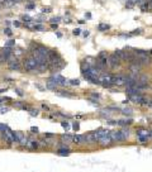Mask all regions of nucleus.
<instances>
[{
  "label": "nucleus",
  "instance_id": "473e14b6",
  "mask_svg": "<svg viewBox=\"0 0 152 172\" xmlns=\"http://www.w3.org/2000/svg\"><path fill=\"white\" fill-rule=\"evenodd\" d=\"M33 29H34V30H45V27H43L42 24H34Z\"/></svg>",
  "mask_w": 152,
  "mask_h": 172
},
{
  "label": "nucleus",
  "instance_id": "49530a36",
  "mask_svg": "<svg viewBox=\"0 0 152 172\" xmlns=\"http://www.w3.org/2000/svg\"><path fill=\"white\" fill-rule=\"evenodd\" d=\"M51 12V8L50 7H47V8H43L42 9V13H50Z\"/></svg>",
  "mask_w": 152,
  "mask_h": 172
},
{
  "label": "nucleus",
  "instance_id": "09e8293b",
  "mask_svg": "<svg viewBox=\"0 0 152 172\" xmlns=\"http://www.w3.org/2000/svg\"><path fill=\"white\" fill-rule=\"evenodd\" d=\"M36 8V4H28L27 5V9H34Z\"/></svg>",
  "mask_w": 152,
  "mask_h": 172
},
{
  "label": "nucleus",
  "instance_id": "864d4df0",
  "mask_svg": "<svg viewBox=\"0 0 152 172\" xmlns=\"http://www.w3.org/2000/svg\"><path fill=\"white\" fill-rule=\"evenodd\" d=\"M45 137H47V138H52V137H55V134H52V133H46Z\"/></svg>",
  "mask_w": 152,
  "mask_h": 172
},
{
  "label": "nucleus",
  "instance_id": "4c0bfd02",
  "mask_svg": "<svg viewBox=\"0 0 152 172\" xmlns=\"http://www.w3.org/2000/svg\"><path fill=\"white\" fill-rule=\"evenodd\" d=\"M61 125H62V128H63V129H66V130H69V129H70V124H69V122H62V123H61Z\"/></svg>",
  "mask_w": 152,
  "mask_h": 172
},
{
  "label": "nucleus",
  "instance_id": "c03bdc74",
  "mask_svg": "<svg viewBox=\"0 0 152 172\" xmlns=\"http://www.w3.org/2000/svg\"><path fill=\"white\" fill-rule=\"evenodd\" d=\"M8 129V125H5V124H0V132H4V130H7Z\"/></svg>",
  "mask_w": 152,
  "mask_h": 172
},
{
  "label": "nucleus",
  "instance_id": "7ed1b4c3",
  "mask_svg": "<svg viewBox=\"0 0 152 172\" xmlns=\"http://www.w3.org/2000/svg\"><path fill=\"white\" fill-rule=\"evenodd\" d=\"M98 144H99L100 147H103V148L112 146V144H113V139H112V137H110V134H109V136H104V137L99 138V141H98Z\"/></svg>",
  "mask_w": 152,
  "mask_h": 172
},
{
  "label": "nucleus",
  "instance_id": "f03ea898",
  "mask_svg": "<svg viewBox=\"0 0 152 172\" xmlns=\"http://www.w3.org/2000/svg\"><path fill=\"white\" fill-rule=\"evenodd\" d=\"M121 62H122V60L119 57H117L115 55H110V56H108V66H109L110 68H115V67H118L119 64H121Z\"/></svg>",
  "mask_w": 152,
  "mask_h": 172
},
{
  "label": "nucleus",
  "instance_id": "ddd939ff",
  "mask_svg": "<svg viewBox=\"0 0 152 172\" xmlns=\"http://www.w3.org/2000/svg\"><path fill=\"white\" fill-rule=\"evenodd\" d=\"M12 55H13V50H12L10 47H4V48H3V56L7 58V61L9 60Z\"/></svg>",
  "mask_w": 152,
  "mask_h": 172
},
{
  "label": "nucleus",
  "instance_id": "a211bd4d",
  "mask_svg": "<svg viewBox=\"0 0 152 172\" xmlns=\"http://www.w3.org/2000/svg\"><path fill=\"white\" fill-rule=\"evenodd\" d=\"M14 134H15V143H19L25 137L23 132H14Z\"/></svg>",
  "mask_w": 152,
  "mask_h": 172
},
{
  "label": "nucleus",
  "instance_id": "9d476101",
  "mask_svg": "<svg viewBox=\"0 0 152 172\" xmlns=\"http://www.w3.org/2000/svg\"><path fill=\"white\" fill-rule=\"evenodd\" d=\"M60 58H61V56L56 51H50V53H48V62H56Z\"/></svg>",
  "mask_w": 152,
  "mask_h": 172
},
{
  "label": "nucleus",
  "instance_id": "5701e85b",
  "mask_svg": "<svg viewBox=\"0 0 152 172\" xmlns=\"http://www.w3.org/2000/svg\"><path fill=\"white\" fill-rule=\"evenodd\" d=\"M61 139H62V142H72V136H70V134H62Z\"/></svg>",
  "mask_w": 152,
  "mask_h": 172
},
{
  "label": "nucleus",
  "instance_id": "58836bf2",
  "mask_svg": "<svg viewBox=\"0 0 152 172\" xmlns=\"http://www.w3.org/2000/svg\"><path fill=\"white\" fill-rule=\"evenodd\" d=\"M90 98H94V99H98V100H99V99H100V94H98V93H91V94H90Z\"/></svg>",
  "mask_w": 152,
  "mask_h": 172
},
{
  "label": "nucleus",
  "instance_id": "20e7f679",
  "mask_svg": "<svg viewBox=\"0 0 152 172\" xmlns=\"http://www.w3.org/2000/svg\"><path fill=\"white\" fill-rule=\"evenodd\" d=\"M8 62H9V68L12 70V71H20L22 64H20V62L18 61L17 57L13 58V60H9Z\"/></svg>",
  "mask_w": 152,
  "mask_h": 172
},
{
  "label": "nucleus",
  "instance_id": "6ab92c4d",
  "mask_svg": "<svg viewBox=\"0 0 152 172\" xmlns=\"http://www.w3.org/2000/svg\"><path fill=\"white\" fill-rule=\"evenodd\" d=\"M134 55H137L138 57H141V56H148V55H150V51H145V50H136V51H134Z\"/></svg>",
  "mask_w": 152,
  "mask_h": 172
},
{
  "label": "nucleus",
  "instance_id": "f704fd0d",
  "mask_svg": "<svg viewBox=\"0 0 152 172\" xmlns=\"http://www.w3.org/2000/svg\"><path fill=\"white\" fill-rule=\"evenodd\" d=\"M72 129H74V130L77 132L79 129H80V123H79V122H75L74 124H72Z\"/></svg>",
  "mask_w": 152,
  "mask_h": 172
},
{
  "label": "nucleus",
  "instance_id": "c9c22d12",
  "mask_svg": "<svg viewBox=\"0 0 152 172\" xmlns=\"http://www.w3.org/2000/svg\"><path fill=\"white\" fill-rule=\"evenodd\" d=\"M101 86H103V87H105V89H110L112 86H114V85L110 84V82H101Z\"/></svg>",
  "mask_w": 152,
  "mask_h": 172
},
{
  "label": "nucleus",
  "instance_id": "393cba45",
  "mask_svg": "<svg viewBox=\"0 0 152 172\" xmlns=\"http://www.w3.org/2000/svg\"><path fill=\"white\" fill-rule=\"evenodd\" d=\"M122 136H123V138H124V141H127V139L129 138V134H131V133H129V129H126V128H124V129H122Z\"/></svg>",
  "mask_w": 152,
  "mask_h": 172
},
{
  "label": "nucleus",
  "instance_id": "4468645a",
  "mask_svg": "<svg viewBox=\"0 0 152 172\" xmlns=\"http://www.w3.org/2000/svg\"><path fill=\"white\" fill-rule=\"evenodd\" d=\"M132 123H133L132 119H121V120H117V125L127 127V125H131Z\"/></svg>",
  "mask_w": 152,
  "mask_h": 172
},
{
  "label": "nucleus",
  "instance_id": "9b49d317",
  "mask_svg": "<svg viewBox=\"0 0 152 172\" xmlns=\"http://www.w3.org/2000/svg\"><path fill=\"white\" fill-rule=\"evenodd\" d=\"M72 142L75 144H77V146H80V144H84V143H86L85 142V136H80V134H77V136H74L72 137Z\"/></svg>",
  "mask_w": 152,
  "mask_h": 172
},
{
  "label": "nucleus",
  "instance_id": "1a4fd4ad",
  "mask_svg": "<svg viewBox=\"0 0 152 172\" xmlns=\"http://www.w3.org/2000/svg\"><path fill=\"white\" fill-rule=\"evenodd\" d=\"M94 133H95V136H96V138H98V141H99V138L104 137V136H109V134H110V130H108V129H104V128H99V129H96Z\"/></svg>",
  "mask_w": 152,
  "mask_h": 172
},
{
  "label": "nucleus",
  "instance_id": "2f4dec72",
  "mask_svg": "<svg viewBox=\"0 0 152 172\" xmlns=\"http://www.w3.org/2000/svg\"><path fill=\"white\" fill-rule=\"evenodd\" d=\"M134 1H132V0H127V3H126V7L128 8V9H131V8H133L134 7Z\"/></svg>",
  "mask_w": 152,
  "mask_h": 172
},
{
  "label": "nucleus",
  "instance_id": "c756f323",
  "mask_svg": "<svg viewBox=\"0 0 152 172\" xmlns=\"http://www.w3.org/2000/svg\"><path fill=\"white\" fill-rule=\"evenodd\" d=\"M69 84L72 85V86H79V85H80V81H79L77 79H74V80H70Z\"/></svg>",
  "mask_w": 152,
  "mask_h": 172
},
{
  "label": "nucleus",
  "instance_id": "6e6d98bb",
  "mask_svg": "<svg viewBox=\"0 0 152 172\" xmlns=\"http://www.w3.org/2000/svg\"><path fill=\"white\" fill-rule=\"evenodd\" d=\"M42 109H45V110H50V106L46 105V104H42Z\"/></svg>",
  "mask_w": 152,
  "mask_h": 172
},
{
  "label": "nucleus",
  "instance_id": "37998d69",
  "mask_svg": "<svg viewBox=\"0 0 152 172\" xmlns=\"http://www.w3.org/2000/svg\"><path fill=\"white\" fill-rule=\"evenodd\" d=\"M60 19H61L60 17H55V18H52L50 22H51V23H58V22H60Z\"/></svg>",
  "mask_w": 152,
  "mask_h": 172
},
{
  "label": "nucleus",
  "instance_id": "dca6fc26",
  "mask_svg": "<svg viewBox=\"0 0 152 172\" xmlns=\"http://www.w3.org/2000/svg\"><path fill=\"white\" fill-rule=\"evenodd\" d=\"M57 154H58V156H69V154H70V148L66 147V146H65L63 148H60V149L57 150Z\"/></svg>",
  "mask_w": 152,
  "mask_h": 172
},
{
  "label": "nucleus",
  "instance_id": "bb28decb",
  "mask_svg": "<svg viewBox=\"0 0 152 172\" xmlns=\"http://www.w3.org/2000/svg\"><path fill=\"white\" fill-rule=\"evenodd\" d=\"M122 113L124 115H132L133 114V110L131 109V108H124V109L122 110Z\"/></svg>",
  "mask_w": 152,
  "mask_h": 172
},
{
  "label": "nucleus",
  "instance_id": "680f3d73",
  "mask_svg": "<svg viewBox=\"0 0 152 172\" xmlns=\"http://www.w3.org/2000/svg\"><path fill=\"white\" fill-rule=\"evenodd\" d=\"M147 1H150V0H147Z\"/></svg>",
  "mask_w": 152,
  "mask_h": 172
},
{
  "label": "nucleus",
  "instance_id": "a878e982",
  "mask_svg": "<svg viewBox=\"0 0 152 172\" xmlns=\"http://www.w3.org/2000/svg\"><path fill=\"white\" fill-rule=\"evenodd\" d=\"M114 55H115L117 57H119V58H121V60H123V58H124V51L115 50V51H114Z\"/></svg>",
  "mask_w": 152,
  "mask_h": 172
},
{
  "label": "nucleus",
  "instance_id": "f257e3e1",
  "mask_svg": "<svg viewBox=\"0 0 152 172\" xmlns=\"http://www.w3.org/2000/svg\"><path fill=\"white\" fill-rule=\"evenodd\" d=\"M38 64H39V62H38V60L34 57V56H31V57H27L24 62H23V67L27 72L29 71H33V70H37Z\"/></svg>",
  "mask_w": 152,
  "mask_h": 172
},
{
  "label": "nucleus",
  "instance_id": "5fc2aeb1",
  "mask_svg": "<svg viewBox=\"0 0 152 172\" xmlns=\"http://www.w3.org/2000/svg\"><path fill=\"white\" fill-rule=\"evenodd\" d=\"M8 108H1V111H0V113H1V114H5V113H8Z\"/></svg>",
  "mask_w": 152,
  "mask_h": 172
},
{
  "label": "nucleus",
  "instance_id": "8fccbe9b",
  "mask_svg": "<svg viewBox=\"0 0 152 172\" xmlns=\"http://www.w3.org/2000/svg\"><path fill=\"white\" fill-rule=\"evenodd\" d=\"M36 87H37V89H39L41 91H45V87H43V86H41L39 84H36Z\"/></svg>",
  "mask_w": 152,
  "mask_h": 172
},
{
  "label": "nucleus",
  "instance_id": "bf43d9fd",
  "mask_svg": "<svg viewBox=\"0 0 152 172\" xmlns=\"http://www.w3.org/2000/svg\"><path fill=\"white\" fill-rule=\"evenodd\" d=\"M148 3H150V7L152 8V0H150V1H148Z\"/></svg>",
  "mask_w": 152,
  "mask_h": 172
},
{
  "label": "nucleus",
  "instance_id": "b1692460",
  "mask_svg": "<svg viewBox=\"0 0 152 172\" xmlns=\"http://www.w3.org/2000/svg\"><path fill=\"white\" fill-rule=\"evenodd\" d=\"M139 7H141V10H142V12H147V9L150 8V3L146 0V1H143L142 4L139 5Z\"/></svg>",
  "mask_w": 152,
  "mask_h": 172
},
{
  "label": "nucleus",
  "instance_id": "de8ad7c7",
  "mask_svg": "<svg viewBox=\"0 0 152 172\" xmlns=\"http://www.w3.org/2000/svg\"><path fill=\"white\" fill-rule=\"evenodd\" d=\"M13 25H14V27H20L22 24H20V22H18V20H14V22H13Z\"/></svg>",
  "mask_w": 152,
  "mask_h": 172
},
{
  "label": "nucleus",
  "instance_id": "4be33fe9",
  "mask_svg": "<svg viewBox=\"0 0 152 172\" xmlns=\"http://www.w3.org/2000/svg\"><path fill=\"white\" fill-rule=\"evenodd\" d=\"M27 144H28V146H29L31 148L37 149L38 147H39V141H31V142H28Z\"/></svg>",
  "mask_w": 152,
  "mask_h": 172
},
{
  "label": "nucleus",
  "instance_id": "a19ab883",
  "mask_svg": "<svg viewBox=\"0 0 152 172\" xmlns=\"http://www.w3.org/2000/svg\"><path fill=\"white\" fill-rule=\"evenodd\" d=\"M4 33L7 34V36H13V32H12V29H10V28H5L4 29Z\"/></svg>",
  "mask_w": 152,
  "mask_h": 172
},
{
  "label": "nucleus",
  "instance_id": "13d9d810",
  "mask_svg": "<svg viewBox=\"0 0 152 172\" xmlns=\"http://www.w3.org/2000/svg\"><path fill=\"white\" fill-rule=\"evenodd\" d=\"M83 36H84V37H88V36H89V32H88V30H86V32H84V33H83Z\"/></svg>",
  "mask_w": 152,
  "mask_h": 172
},
{
  "label": "nucleus",
  "instance_id": "052dcab7",
  "mask_svg": "<svg viewBox=\"0 0 152 172\" xmlns=\"http://www.w3.org/2000/svg\"><path fill=\"white\" fill-rule=\"evenodd\" d=\"M1 101H3V99H0V104H1Z\"/></svg>",
  "mask_w": 152,
  "mask_h": 172
},
{
  "label": "nucleus",
  "instance_id": "cd10ccee",
  "mask_svg": "<svg viewBox=\"0 0 152 172\" xmlns=\"http://www.w3.org/2000/svg\"><path fill=\"white\" fill-rule=\"evenodd\" d=\"M38 114H39V111H38L37 109H34V108H31L29 109V115L31 116H37Z\"/></svg>",
  "mask_w": 152,
  "mask_h": 172
},
{
  "label": "nucleus",
  "instance_id": "6e6552de",
  "mask_svg": "<svg viewBox=\"0 0 152 172\" xmlns=\"http://www.w3.org/2000/svg\"><path fill=\"white\" fill-rule=\"evenodd\" d=\"M99 79H100L101 82H110V84H113V81H114V75H112V73H101V76H100ZM113 85H114V84H113Z\"/></svg>",
  "mask_w": 152,
  "mask_h": 172
},
{
  "label": "nucleus",
  "instance_id": "3c124183",
  "mask_svg": "<svg viewBox=\"0 0 152 172\" xmlns=\"http://www.w3.org/2000/svg\"><path fill=\"white\" fill-rule=\"evenodd\" d=\"M15 93H17L19 96H23V95H24L23 93H22V90H19V89H15Z\"/></svg>",
  "mask_w": 152,
  "mask_h": 172
},
{
  "label": "nucleus",
  "instance_id": "39448f33",
  "mask_svg": "<svg viewBox=\"0 0 152 172\" xmlns=\"http://www.w3.org/2000/svg\"><path fill=\"white\" fill-rule=\"evenodd\" d=\"M126 80H127V76H123V75H114V86H123L126 85Z\"/></svg>",
  "mask_w": 152,
  "mask_h": 172
},
{
  "label": "nucleus",
  "instance_id": "f3484780",
  "mask_svg": "<svg viewBox=\"0 0 152 172\" xmlns=\"http://www.w3.org/2000/svg\"><path fill=\"white\" fill-rule=\"evenodd\" d=\"M46 87L47 89H50V90H57V85L55 81H52L51 79H48V81L46 84Z\"/></svg>",
  "mask_w": 152,
  "mask_h": 172
},
{
  "label": "nucleus",
  "instance_id": "a18cd8bd",
  "mask_svg": "<svg viewBox=\"0 0 152 172\" xmlns=\"http://www.w3.org/2000/svg\"><path fill=\"white\" fill-rule=\"evenodd\" d=\"M39 142H42L41 144H42V146H45V147H48V146H50V142H48V141H39Z\"/></svg>",
  "mask_w": 152,
  "mask_h": 172
},
{
  "label": "nucleus",
  "instance_id": "423d86ee",
  "mask_svg": "<svg viewBox=\"0 0 152 172\" xmlns=\"http://www.w3.org/2000/svg\"><path fill=\"white\" fill-rule=\"evenodd\" d=\"M84 136H85V142L88 143V144H95V143H98V138H96L94 132L86 133V134H84Z\"/></svg>",
  "mask_w": 152,
  "mask_h": 172
},
{
  "label": "nucleus",
  "instance_id": "0eeeda50",
  "mask_svg": "<svg viewBox=\"0 0 152 172\" xmlns=\"http://www.w3.org/2000/svg\"><path fill=\"white\" fill-rule=\"evenodd\" d=\"M110 137L113 139V142H123L124 141L121 130H114V132L110 130Z\"/></svg>",
  "mask_w": 152,
  "mask_h": 172
},
{
  "label": "nucleus",
  "instance_id": "7c9ffc66",
  "mask_svg": "<svg viewBox=\"0 0 152 172\" xmlns=\"http://www.w3.org/2000/svg\"><path fill=\"white\" fill-rule=\"evenodd\" d=\"M22 20H23L24 23H29V22H32L33 19H32L29 15H23V17H22Z\"/></svg>",
  "mask_w": 152,
  "mask_h": 172
},
{
  "label": "nucleus",
  "instance_id": "f8f14e48",
  "mask_svg": "<svg viewBox=\"0 0 152 172\" xmlns=\"http://www.w3.org/2000/svg\"><path fill=\"white\" fill-rule=\"evenodd\" d=\"M141 68H142V66H139V64L132 62L131 66H129V71H131L133 75H136V73H138V72L141 71Z\"/></svg>",
  "mask_w": 152,
  "mask_h": 172
},
{
  "label": "nucleus",
  "instance_id": "603ef678",
  "mask_svg": "<svg viewBox=\"0 0 152 172\" xmlns=\"http://www.w3.org/2000/svg\"><path fill=\"white\" fill-rule=\"evenodd\" d=\"M31 130H32V133H38V128L37 127H32Z\"/></svg>",
  "mask_w": 152,
  "mask_h": 172
},
{
  "label": "nucleus",
  "instance_id": "2eb2a0df",
  "mask_svg": "<svg viewBox=\"0 0 152 172\" xmlns=\"http://www.w3.org/2000/svg\"><path fill=\"white\" fill-rule=\"evenodd\" d=\"M56 94L58 96H63V98H74L75 94H70L67 91H63V90H56Z\"/></svg>",
  "mask_w": 152,
  "mask_h": 172
},
{
  "label": "nucleus",
  "instance_id": "79ce46f5",
  "mask_svg": "<svg viewBox=\"0 0 152 172\" xmlns=\"http://www.w3.org/2000/svg\"><path fill=\"white\" fill-rule=\"evenodd\" d=\"M72 34H74V36H80V34H81V29H80V28H76V29H74Z\"/></svg>",
  "mask_w": 152,
  "mask_h": 172
},
{
  "label": "nucleus",
  "instance_id": "c85d7f7f",
  "mask_svg": "<svg viewBox=\"0 0 152 172\" xmlns=\"http://www.w3.org/2000/svg\"><path fill=\"white\" fill-rule=\"evenodd\" d=\"M137 137H138V141L141 143H146L148 141V138H150V137H146V136H137Z\"/></svg>",
  "mask_w": 152,
  "mask_h": 172
},
{
  "label": "nucleus",
  "instance_id": "aec40b11",
  "mask_svg": "<svg viewBox=\"0 0 152 172\" xmlns=\"http://www.w3.org/2000/svg\"><path fill=\"white\" fill-rule=\"evenodd\" d=\"M98 29H99L100 32H104V30L110 29V25L109 24H105V23H100L99 25H98Z\"/></svg>",
  "mask_w": 152,
  "mask_h": 172
},
{
  "label": "nucleus",
  "instance_id": "e433bc0d",
  "mask_svg": "<svg viewBox=\"0 0 152 172\" xmlns=\"http://www.w3.org/2000/svg\"><path fill=\"white\" fill-rule=\"evenodd\" d=\"M136 34H142V29H136L134 32H131L128 36H136Z\"/></svg>",
  "mask_w": 152,
  "mask_h": 172
},
{
  "label": "nucleus",
  "instance_id": "4d7b16f0",
  "mask_svg": "<svg viewBox=\"0 0 152 172\" xmlns=\"http://www.w3.org/2000/svg\"><path fill=\"white\" fill-rule=\"evenodd\" d=\"M57 27H58L57 23H52V24H51V28H52V29H57Z\"/></svg>",
  "mask_w": 152,
  "mask_h": 172
},
{
  "label": "nucleus",
  "instance_id": "72a5a7b5",
  "mask_svg": "<svg viewBox=\"0 0 152 172\" xmlns=\"http://www.w3.org/2000/svg\"><path fill=\"white\" fill-rule=\"evenodd\" d=\"M15 44V41H13V39H9L7 43H5V47H13Z\"/></svg>",
  "mask_w": 152,
  "mask_h": 172
},
{
  "label": "nucleus",
  "instance_id": "ea45409f",
  "mask_svg": "<svg viewBox=\"0 0 152 172\" xmlns=\"http://www.w3.org/2000/svg\"><path fill=\"white\" fill-rule=\"evenodd\" d=\"M109 55H108L107 52H100L99 55H98V58H105V57H108Z\"/></svg>",
  "mask_w": 152,
  "mask_h": 172
},
{
  "label": "nucleus",
  "instance_id": "412c9836",
  "mask_svg": "<svg viewBox=\"0 0 152 172\" xmlns=\"http://www.w3.org/2000/svg\"><path fill=\"white\" fill-rule=\"evenodd\" d=\"M137 81H138V82H143V84H148L150 79H148L147 76H146V75H141V76H138Z\"/></svg>",
  "mask_w": 152,
  "mask_h": 172
}]
</instances>
